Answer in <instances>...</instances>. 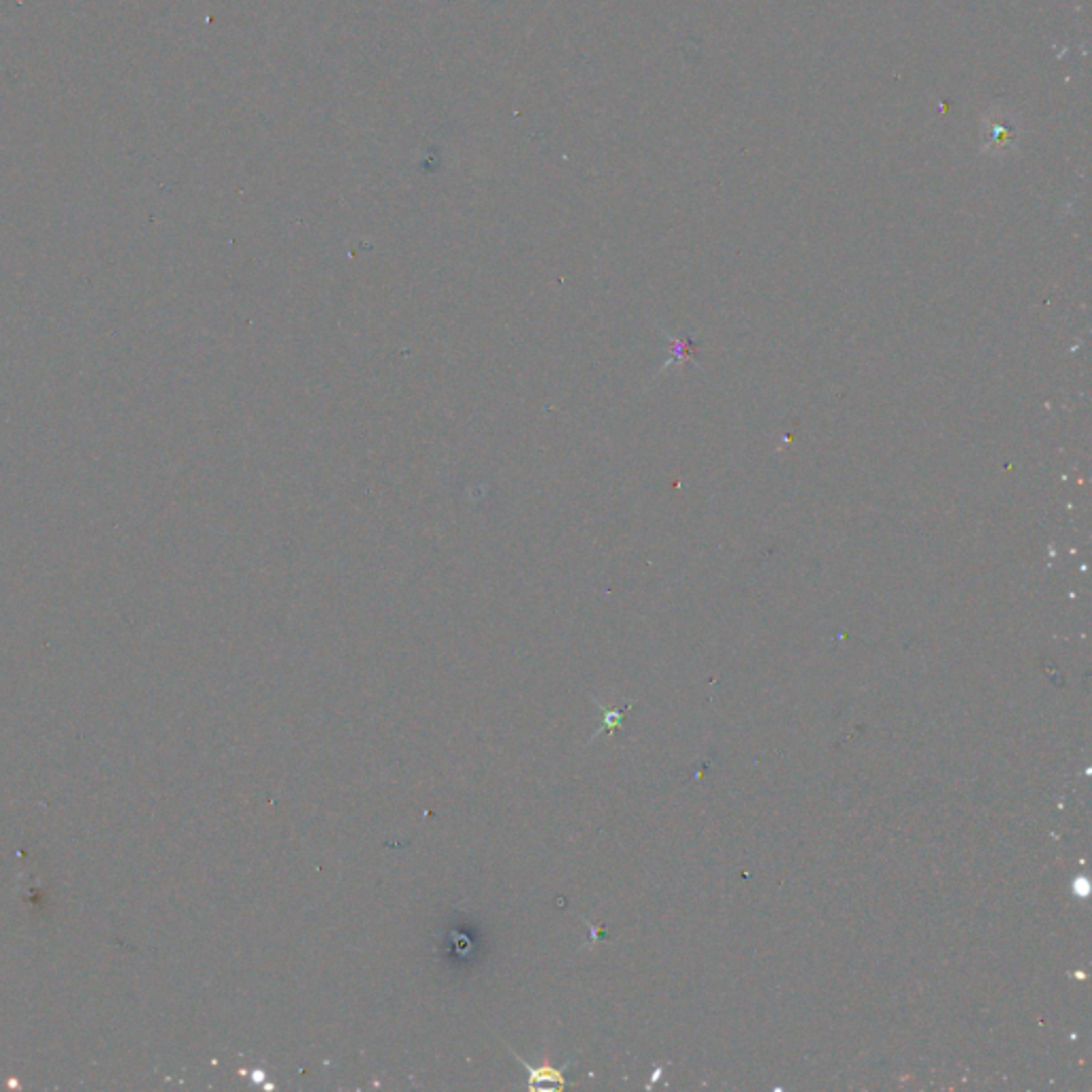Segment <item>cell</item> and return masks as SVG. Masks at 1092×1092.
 <instances>
[{
    "mask_svg": "<svg viewBox=\"0 0 1092 1092\" xmlns=\"http://www.w3.org/2000/svg\"><path fill=\"white\" fill-rule=\"evenodd\" d=\"M518 1063H521L523 1067H527L529 1071V1086L531 1090H560L564 1086V1076L562 1071L564 1067L555 1069V1067H538L533 1069L531 1065H527L525 1061L518 1059Z\"/></svg>",
    "mask_w": 1092,
    "mask_h": 1092,
    "instance_id": "cell-1",
    "label": "cell"
},
{
    "mask_svg": "<svg viewBox=\"0 0 1092 1092\" xmlns=\"http://www.w3.org/2000/svg\"><path fill=\"white\" fill-rule=\"evenodd\" d=\"M621 715H623V710H617V713H606V717H604V727L609 725V730H615V725L621 723Z\"/></svg>",
    "mask_w": 1092,
    "mask_h": 1092,
    "instance_id": "cell-2",
    "label": "cell"
}]
</instances>
